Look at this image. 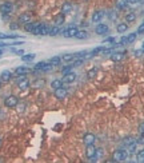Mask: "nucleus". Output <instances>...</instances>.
Masks as SVG:
<instances>
[{"label": "nucleus", "mask_w": 144, "mask_h": 163, "mask_svg": "<svg viewBox=\"0 0 144 163\" xmlns=\"http://www.w3.org/2000/svg\"><path fill=\"white\" fill-rule=\"evenodd\" d=\"M128 152L127 149H118L113 151L112 154V162H123V160H127L128 159Z\"/></svg>", "instance_id": "obj_1"}, {"label": "nucleus", "mask_w": 144, "mask_h": 163, "mask_svg": "<svg viewBox=\"0 0 144 163\" xmlns=\"http://www.w3.org/2000/svg\"><path fill=\"white\" fill-rule=\"evenodd\" d=\"M49 29H51V26H47V24H44V23H38V26L35 27L32 34L36 36H46V35H48Z\"/></svg>", "instance_id": "obj_2"}, {"label": "nucleus", "mask_w": 144, "mask_h": 163, "mask_svg": "<svg viewBox=\"0 0 144 163\" xmlns=\"http://www.w3.org/2000/svg\"><path fill=\"white\" fill-rule=\"evenodd\" d=\"M14 9H15V6L9 0H6L3 3H0V14H1V16L3 15H11L14 12Z\"/></svg>", "instance_id": "obj_3"}, {"label": "nucleus", "mask_w": 144, "mask_h": 163, "mask_svg": "<svg viewBox=\"0 0 144 163\" xmlns=\"http://www.w3.org/2000/svg\"><path fill=\"white\" fill-rule=\"evenodd\" d=\"M52 68H53V66H52L51 63H48V60L47 61H39V63H36L34 66L35 72H39V71H41V72H47V71H51Z\"/></svg>", "instance_id": "obj_4"}, {"label": "nucleus", "mask_w": 144, "mask_h": 163, "mask_svg": "<svg viewBox=\"0 0 144 163\" xmlns=\"http://www.w3.org/2000/svg\"><path fill=\"white\" fill-rule=\"evenodd\" d=\"M29 86H31V83H29V79H27V75L17 76V87H19V90L26 91L29 88Z\"/></svg>", "instance_id": "obj_5"}, {"label": "nucleus", "mask_w": 144, "mask_h": 163, "mask_svg": "<svg viewBox=\"0 0 144 163\" xmlns=\"http://www.w3.org/2000/svg\"><path fill=\"white\" fill-rule=\"evenodd\" d=\"M19 104V98L16 95H8L6 96V99H4V106L7 108H15L17 107Z\"/></svg>", "instance_id": "obj_6"}, {"label": "nucleus", "mask_w": 144, "mask_h": 163, "mask_svg": "<svg viewBox=\"0 0 144 163\" xmlns=\"http://www.w3.org/2000/svg\"><path fill=\"white\" fill-rule=\"evenodd\" d=\"M136 38H138V32H132V34H130V35H127V36H123V38L120 39V44L121 46L132 44L133 41L136 40Z\"/></svg>", "instance_id": "obj_7"}, {"label": "nucleus", "mask_w": 144, "mask_h": 163, "mask_svg": "<svg viewBox=\"0 0 144 163\" xmlns=\"http://www.w3.org/2000/svg\"><path fill=\"white\" fill-rule=\"evenodd\" d=\"M76 34H78V28H76L75 26H72V24L68 27V28L61 31V35H63L64 38H75Z\"/></svg>", "instance_id": "obj_8"}, {"label": "nucleus", "mask_w": 144, "mask_h": 163, "mask_svg": "<svg viewBox=\"0 0 144 163\" xmlns=\"http://www.w3.org/2000/svg\"><path fill=\"white\" fill-rule=\"evenodd\" d=\"M67 94H68V88H66L63 86V87H60V88H56L55 92H53V95H55V98L58 100H64L66 99V96H67Z\"/></svg>", "instance_id": "obj_9"}, {"label": "nucleus", "mask_w": 144, "mask_h": 163, "mask_svg": "<svg viewBox=\"0 0 144 163\" xmlns=\"http://www.w3.org/2000/svg\"><path fill=\"white\" fill-rule=\"evenodd\" d=\"M108 31H110V27L104 23H99L98 26L95 27V34H98V35L103 36V35H106V34H108Z\"/></svg>", "instance_id": "obj_10"}, {"label": "nucleus", "mask_w": 144, "mask_h": 163, "mask_svg": "<svg viewBox=\"0 0 144 163\" xmlns=\"http://www.w3.org/2000/svg\"><path fill=\"white\" fill-rule=\"evenodd\" d=\"M95 140H96V137L92 134V132H86V134L83 135V143L86 146L95 144Z\"/></svg>", "instance_id": "obj_11"}, {"label": "nucleus", "mask_w": 144, "mask_h": 163, "mask_svg": "<svg viewBox=\"0 0 144 163\" xmlns=\"http://www.w3.org/2000/svg\"><path fill=\"white\" fill-rule=\"evenodd\" d=\"M31 19H32L31 12H24V14L19 15L17 21H19V24H26V23H28V21H31Z\"/></svg>", "instance_id": "obj_12"}, {"label": "nucleus", "mask_w": 144, "mask_h": 163, "mask_svg": "<svg viewBox=\"0 0 144 163\" xmlns=\"http://www.w3.org/2000/svg\"><path fill=\"white\" fill-rule=\"evenodd\" d=\"M95 152H96V147L93 144L86 146V157L88 160H91L93 157H95Z\"/></svg>", "instance_id": "obj_13"}, {"label": "nucleus", "mask_w": 144, "mask_h": 163, "mask_svg": "<svg viewBox=\"0 0 144 163\" xmlns=\"http://www.w3.org/2000/svg\"><path fill=\"white\" fill-rule=\"evenodd\" d=\"M64 21H66V14H59V15H56L55 18H53V24L55 26H58V27H61L64 24Z\"/></svg>", "instance_id": "obj_14"}, {"label": "nucleus", "mask_w": 144, "mask_h": 163, "mask_svg": "<svg viewBox=\"0 0 144 163\" xmlns=\"http://www.w3.org/2000/svg\"><path fill=\"white\" fill-rule=\"evenodd\" d=\"M103 18H104V11L99 9V11H95L92 14V16H91V20H92V23H99V21H100Z\"/></svg>", "instance_id": "obj_15"}, {"label": "nucleus", "mask_w": 144, "mask_h": 163, "mask_svg": "<svg viewBox=\"0 0 144 163\" xmlns=\"http://www.w3.org/2000/svg\"><path fill=\"white\" fill-rule=\"evenodd\" d=\"M76 78H78V75L75 72H68L63 76V82L67 83V84H69V83H73L76 80Z\"/></svg>", "instance_id": "obj_16"}, {"label": "nucleus", "mask_w": 144, "mask_h": 163, "mask_svg": "<svg viewBox=\"0 0 144 163\" xmlns=\"http://www.w3.org/2000/svg\"><path fill=\"white\" fill-rule=\"evenodd\" d=\"M29 72V68L26 67V66H19V67L15 68V75L20 76V75H27Z\"/></svg>", "instance_id": "obj_17"}, {"label": "nucleus", "mask_w": 144, "mask_h": 163, "mask_svg": "<svg viewBox=\"0 0 144 163\" xmlns=\"http://www.w3.org/2000/svg\"><path fill=\"white\" fill-rule=\"evenodd\" d=\"M12 75H14V74L9 70H4L0 74V79H1V82H9L12 79Z\"/></svg>", "instance_id": "obj_18"}, {"label": "nucleus", "mask_w": 144, "mask_h": 163, "mask_svg": "<svg viewBox=\"0 0 144 163\" xmlns=\"http://www.w3.org/2000/svg\"><path fill=\"white\" fill-rule=\"evenodd\" d=\"M128 0H116L115 1V7L119 9V11H123V9H125L128 7Z\"/></svg>", "instance_id": "obj_19"}, {"label": "nucleus", "mask_w": 144, "mask_h": 163, "mask_svg": "<svg viewBox=\"0 0 144 163\" xmlns=\"http://www.w3.org/2000/svg\"><path fill=\"white\" fill-rule=\"evenodd\" d=\"M103 157H104V149H101V147H99V149H96L95 157H93L92 159H91V162H98V160H100Z\"/></svg>", "instance_id": "obj_20"}, {"label": "nucleus", "mask_w": 144, "mask_h": 163, "mask_svg": "<svg viewBox=\"0 0 144 163\" xmlns=\"http://www.w3.org/2000/svg\"><path fill=\"white\" fill-rule=\"evenodd\" d=\"M17 34H1L0 32V40H9V39H19Z\"/></svg>", "instance_id": "obj_21"}, {"label": "nucleus", "mask_w": 144, "mask_h": 163, "mask_svg": "<svg viewBox=\"0 0 144 163\" xmlns=\"http://www.w3.org/2000/svg\"><path fill=\"white\" fill-rule=\"evenodd\" d=\"M61 27H58V26H51V29L48 32V36H56L59 34H61Z\"/></svg>", "instance_id": "obj_22"}, {"label": "nucleus", "mask_w": 144, "mask_h": 163, "mask_svg": "<svg viewBox=\"0 0 144 163\" xmlns=\"http://www.w3.org/2000/svg\"><path fill=\"white\" fill-rule=\"evenodd\" d=\"M124 56H125V52H124V51H121V52H113L112 55H111V60L112 61H120Z\"/></svg>", "instance_id": "obj_23"}, {"label": "nucleus", "mask_w": 144, "mask_h": 163, "mask_svg": "<svg viewBox=\"0 0 144 163\" xmlns=\"http://www.w3.org/2000/svg\"><path fill=\"white\" fill-rule=\"evenodd\" d=\"M36 26H38V23H36V21H28V23L24 24V31L32 34V31L35 29V27H36Z\"/></svg>", "instance_id": "obj_24"}, {"label": "nucleus", "mask_w": 144, "mask_h": 163, "mask_svg": "<svg viewBox=\"0 0 144 163\" xmlns=\"http://www.w3.org/2000/svg\"><path fill=\"white\" fill-rule=\"evenodd\" d=\"M64 86V82L63 79H53V80L51 82V87L53 88V90H56V88H60Z\"/></svg>", "instance_id": "obj_25"}, {"label": "nucleus", "mask_w": 144, "mask_h": 163, "mask_svg": "<svg viewBox=\"0 0 144 163\" xmlns=\"http://www.w3.org/2000/svg\"><path fill=\"white\" fill-rule=\"evenodd\" d=\"M128 29V23L127 21H124V23H119L118 26H116V31L119 32V34H124V32H127Z\"/></svg>", "instance_id": "obj_26"}, {"label": "nucleus", "mask_w": 144, "mask_h": 163, "mask_svg": "<svg viewBox=\"0 0 144 163\" xmlns=\"http://www.w3.org/2000/svg\"><path fill=\"white\" fill-rule=\"evenodd\" d=\"M48 63H51L53 67H58L61 63V56H52L51 59H48Z\"/></svg>", "instance_id": "obj_27"}, {"label": "nucleus", "mask_w": 144, "mask_h": 163, "mask_svg": "<svg viewBox=\"0 0 144 163\" xmlns=\"http://www.w3.org/2000/svg\"><path fill=\"white\" fill-rule=\"evenodd\" d=\"M35 58H36V55H35V54H24V55H21V60H23L24 63L34 61Z\"/></svg>", "instance_id": "obj_28"}, {"label": "nucleus", "mask_w": 144, "mask_h": 163, "mask_svg": "<svg viewBox=\"0 0 144 163\" xmlns=\"http://www.w3.org/2000/svg\"><path fill=\"white\" fill-rule=\"evenodd\" d=\"M61 12L63 14H69V12H72V4L68 3V1H66V3L61 4Z\"/></svg>", "instance_id": "obj_29"}, {"label": "nucleus", "mask_w": 144, "mask_h": 163, "mask_svg": "<svg viewBox=\"0 0 144 163\" xmlns=\"http://www.w3.org/2000/svg\"><path fill=\"white\" fill-rule=\"evenodd\" d=\"M46 86V80L44 79H36V80L32 83V87L34 88H43Z\"/></svg>", "instance_id": "obj_30"}, {"label": "nucleus", "mask_w": 144, "mask_h": 163, "mask_svg": "<svg viewBox=\"0 0 144 163\" xmlns=\"http://www.w3.org/2000/svg\"><path fill=\"white\" fill-rule=\"evenodd\" d=\"M61 60L66 61V63H71V61L75 60V55H73V54H64V55L61 56Z\"/></svg>", "instance_id": "obj_31"}, {"label": "nucleus", "mask_w": 144, "mask_h": 163, "mask_svg": "<svg viewBox=\"0 0 144 163\" xmlns=\"http://www.w3.org/2000/svg\"><path fill=\"white\" fill-rule=\"evenodd\" d=\"M72 68H75V66H73V63H69V64H67V66H64V67L61 68L60 72L63 74V75H66V74H68V72H72Z\"/></svg>", "instance_id": "obj_32"}, {"label": "nucleus", "mask_w": 144, "mask_h": 163, "mask_svg": "<svg viewBox=\"0 0 144 163\" xmlns=\"http://www.w3.org/2000/svg\"><path fill=\"white\" fill-rule=\"evenodd\" d=\"M136 18H138V15H136L135 12H130V14L125 15V21H127V23H133V21L136 20Z\"/></svg>", "instance_id": "obj_33"}, {"label": "nucleus", "mask_w": 144, "mask_h": 163, "mask_svg": "<svg viewBox=\"0 0 144 163\" xmlns=\"http://www.w3.org/2000/svg\"><path fill=\"white\" fill-rule=\"evenodd\" d=\"M136 147H138V142H132V143H130V144L127 146V150H128V152H130V155L131 154H135L136 152Z\"/></svg>", "instance_id": "obj_34"}, {"label": "nucleus", "mask_w": 144, "mask_h": 163, "mask_svg": "<svg viewBox=\"0 0 144 163\" xmlns=\"http://www.w3.org/2000/svg\"><path fill=\"white\" fill-rule=\"evenodd\" d=\"M96 75H98V68L96 67H92L91 70H88V72H87V78L88 79H95Z\"/></svg>", "instance_id": "obj_35"}, {"label": "nucleus", "mask_w": 144, "mask_h": 163, "mask_svg": "<svg viewBox=\"0 0 144 163\" xmlns=\"http://www.w3.org/2000/svg\"><path fill=\"white\" fill-rule=\"evenodd\" d=\"M75 38L79 39V40H84V39L88 38V32L87 31H78V34H76Z\"/></svg>", "instance_id": "obj_36"}, {"label": "nucleus", "mask_w": 144, "mask_h": 163, "mask_svg": "<svg viewBox=\"0 0 144 163\" xmlns=\"http://www.w3.org/2000/svg\"><path fill=\"white\" fill-rule=\"evenodd\" d=\"M136 160H138V162H144V149H141L140 151H138V154H136Z\"/></svg>", "instance_id": "obj_37"}, {"label": "nucleus", "mask_w": 144, "mask_h": 163, "mask_svg": "<svg viewBox=\"0 0 144 163\" xmlns=\"http://www.w3.org/2000/svg\"><path fill=\"white\" fill-rule=\"evenodd\" d=\"M103 43H112V44H115L116 43V38H115V36H110V38L104 39Z\"/></svg>", "instance_id": "obj_38"}, {"label": "nucleus", "mask_w": 144, "mask_h": 163, "mask_svg": "<svg viewBox=\"0 0 144 163\" xmlns=\"http://www.w3.org/2000/svg\"><path fill=\"white\" fill-rule=\"evenodd\" d=\"M9 28H11L12 31H16V29L19 28V21H12V23L9 24Z\"/></svg>", "instance_id": "obj_39"}, {"label": "nucleus", "mask_w": 144, "mask_h": 163, "mask_svg": "<svg viewBox=\"0 0 144 163\" xmlns=\"http://www.w3.org/2000/svg\"><path fill=\"white\" fill-rule=\"evenodd\" d=\"M12 54H15V55H24V51L23 50H12Z\"/></svg>", "instance_id": "obj_40"}, {"label": "nucleus", "mask_w": 144, "mask_h": 163, "mask_svg": "<svg viewBox=\"0 0 144 163\" xmlns=\"http://www.w3.org/2000/svg\"><path fill=\"white\" fill-rule=\"evenodd\" d=\"M138 34H144V23H141L140 26H139V28H138Z\"/></svg>", "instance_id": "obj_41"}, {"label": "nucleus", "mask_w": 144, "mask_h": 163, "mask_svg": "<svg viewBox=\"0 0 144 163\" xmlns=\"http://www.w3.org/2000/svg\"><path fill=\"white\" fill-rule=\"evenodd\" d=\"M139 131H140V135H144V123H141L140 127H139Z\"/></svg>", "instance_id": "obj_42"}, {"label": "nucleus", "mask_w": 144, "mask_h": 163, "mask_svg": "<svg viewBox=\"0 0 144 163\" xmlns=\"http://www.w3.org/2000/svg\"><path fill=\"white\" fill-rule=\"evenodd\" d=\"M144 51L143 50H136L135 51V56H141V54H143Z\"/></svg>", "instance_id": "obj_43"}, {"label": "nucleus", "mask_w": 144, "mask_h": 163, "mask_svg": "<svg viewBox=\"0 0 144 163\" xmlns=\"http://www.w3.org/2000/svg\"><path fill=\"white\" fill-rule=\"evenodd\" d=\"M110 19H111V20H115V19H116V14H113V12H110Z\"/></svg>", "instance_id": "obj_44"}, {"label": "nucleus", "mask_w": 144, "mask_h": 163, "mask_svg": "<svg viewBox=\"0 0 144 163\" xmlns=\"http://www.w3.org/2000/svg\"><path fill=\"white\" fill-rule=\"evenodd\" d=\"M139 1H140V0H128V3L130 4H138Z\"/></svg>", "instance_id": "obj_45"}, {"label": "nucleus", "mask_w": 144, "mask_h": 163, "mask_svg": "<svg viewBox=\"0 0 144 163\" xmlns=\"http://www.w3.org/2000/svg\"><path fill=\"white\" fill-rule=\"evenodd\" d=\"M3 54H4V50H3V48H0V58L3 56Z\"/></svg>", "instance_id": "obj_46"}, {"label": "nucleus", "mask_w": 144, "mask_h": 163, "mask_svg": "<svg viewBox=\"0 0 144 163\" xmlns=\"http://www.w3.org/2000/svg\"><path fill=\"white\" fill-rule=\"evenodd\" d=\"M141 50L144 51V41H143V46H141Z\"/></svg>", "instance_id": "obj_47"}, {"label": "nucleus", "mask_w": 144, "mask_h": 163, "mask_svg": "<svg viewBox=\"0 0 144 163\" xmlns=\"http://www.w3.org/2000/svg\"><path fill=\"white\" fill-rule=\"evenodd\" d=\"M1 83H3V82H1V79H0V87H1Z\"/></svg>", "instance_id": "obj_48"}, {"label": "nucleus", "mask_w": 144, "mask_h": 163, "mask_svg": "<svg viewBox=\"0 0 144 163\" xmlns=\"http://www.w3.org/2000/svg\"><path fill=\"white\" fill-rule=\"evenodd\" d=\"M0 144H1V138H0Z\"/></svg>", "instance_id": "obj_49"}]
</instances>
